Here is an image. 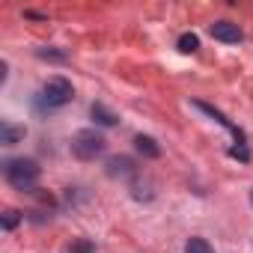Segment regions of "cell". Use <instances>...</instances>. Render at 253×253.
Returning a JSON list of instances; mask_svg holds the SVG:
<instances>
[{
    "label": "cell",
    "mask_w": 253,
    "mask_h": 253,
    "mask_svg": "<svg viewBox=\"0 0 253 253\" xmlns=\"http://www.w3.org/2000/svg\"><path fill=\"white\" fill-rule=\"evenodd\" d=\"M18 223H21V214H18L15 209H6V211H3V229H15Z\"/></svg>",
    "instance_id": "cell-11"
},
{
    "label": "cell",
    "mask_w": 253,
    "mask_h": 253,
    "mask_svg": "<svg viewBox=\"0 0 253 253\" xmlns=\"http://www.w3.org/2000/svg\"><path fill=\"white\" fill-rule=\"evenodd\" d=\"M209 33H211L217 42H241V39H244L241 27L232 24V21H214V24L209 27Z\"/></svg>",
    "instance_id": "cell-4"
},
{
    "label": "cell",
    "mask_w": 253,
    "mask_h": 253,
    "mask_svg": "<svg viewBox=\"0 0 253 253\" xmlns=\"http://www.w3.org/2000/svg\"><path fill=\"white\" fill-rule=\"evenodd\" d=\"M89 113H92V119H95L98 125H116V113H110L101 101H95V104L89 107Z\"/></svg>",
    "instance_id": "cell-8"
},
{
    "label": "cell",
    "mask_w": 253,
    "mask_h": 253,
    "mask_svg": "<svg viewBox=\"0 0 253 253\" xmlns=\"http://www.w3.org/2000/svg\"><path fill=\"white\" fill-rule=\"evenodd\" d=\"M250 203H253V191H250Z\"/></svg>",
    "instance_id": "cell-14"
},
{
    "label": "cell",
    "mask_w": 253,
    "mask_h": 253,
    "mask_svg": "<svg viewBox=\"0 0 253 253\" xmlns=\"http://www.w3.org/2000/svg\"><path fill=\"white\" fill-rule=\"evenodd\" d=\"M21 137H24V128H21V125H12V122H3V125H0V143H3V146H15Z\"/></svg>",
    "instance_id": "cell-6"
},
{
    "label": "cell",
    "mask_w": 253,
    "mask_h": 253,
    "mask_svg": "<svg viewBox=\"0 0 253 253\" xmlns=\"http://www.w3.org/2000/svg\"><path fill=\"white\" fill-rule=\"evenodd\" d=\"M6 182L15 191H33L39 182V164L30 158H12L6 161Z\"/></svg>",
    "instance_id": "cell-1"
},
{
    "label": "cell",
    "mask_w": 253,
    "mask_h": 253,
    "mask_svg": "<svg viewBox=\"0 0 253 253\" xmlns=\"http://www.w3.org/2000/svg\"><path fill=\"white\" fill-rule=\"evenodd\" d=\"M72 253H92V244L81 241V244H75V247H72Z\"/></svg>",
    "instance_id": "cell-13"
},
{
    "label": "cell",
    "mask_w": 253,
    "mask_h": 253,
    "mask_svg": "<svg viewBox=\"0 0 253 253\" xmlns=\"http://www.w3.org/2000/svg\"><path fill=\"white\" fill-rule=\"evenodd\" d=\"M72 95H75V89H72V84H69L66 78H51V81L42 86V92H39V104L48 107V110H54V107L69 104Z\"/></svg>",
    "instance_id": "cell-3"
},
{
    "label": "cell",
    "mask_w": 253,
    "mask_h": 253,
    "mask_svg": "<svg viewBox=\"0 0 253 253\" xmlns=\"http://www.w3.org/2000/svg\"><path fill=\"white\" fill-rule=\"evenodd\" d=\"M185 253H214V250H211V244L206 238H191L185 244Z\"/></svg>",
    "instance_id": "cell-9"
},
{
    "label": "cell",
    "mask_w": 253,
    "mask_h": 253,
    "mask_svg": "<svg viewBox=\"0 0 253 253\" xmlns=\"http://www.w3.org/2000/svg\"><path fill=\"white\" fill-rule=\"evenodd\" d=\"M104 146H107V140L92 128H84L72 137V155L81 158V161H95L104 152Z\"/></svg>",
    "instance_id": "cell-2"
},
{
    "label": "cell",
    "mask_w": 253,
    "mask_h": 253,
    "mask_svg": "<svg viewBox=\"0 0 253 253\" xmlns=\"http://www.w3.org/2000/svg\"><path fill=\"white\" fill-rule=\"evenodd\" d=\"M197 48H200V39H197L194 33H185V36L179 39V51H182V54H194Z\"/></svg>",
    "instance_id": "cell-10"
},
{
    "label": "cell",
    "mask_w": 253,
    "mask_h": 253,
    "mask_svg": "<svg viewBox=\"0 0 253 253\" xmlns=\"http://www.w3.org/2000/svg\"><path fill=\"white\" fill-rule=\"evenodd\" d=\"M107 176L131 179V176H137V167H134V161H131V158L119 155V158H110V161H107Z\"/></svg>",
    "instance_id": "cell-5"
},
{
    "label": "cell",
    "mask_w": 253,
    "mask_h": 253,
    "mask_svg": "<svg viewBox=\"0 0 253 253\" xmlns=\"http://www.w3.org/2000/svg\"><path fill=\"white\" fill-rule=\"evenodd\" d=\"M229 155H232V158H241V161H250V152H247V146H244V143L232 146V149H229Z\"/></svg>",
    "instance_id": "cell-12"
},
{
    "label": "cell",
    "mask_w": 253,
    "mask_h": 253,
    "mask_svg": "<svg viewBox=\"0 0 253 253\" xmlns=\"http://www.w3.org/2000/svg\"><path fill=\"white\" fill-rule=\"evenodd\" d=\"M134 146H137V152H140L143 158H161V146H158L152 137H146V134H137V137H134Z\"/></svg>",
    "instance_id": "cell-7"
}]
</instances>
